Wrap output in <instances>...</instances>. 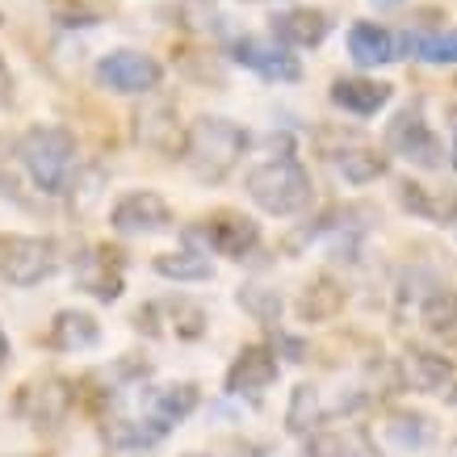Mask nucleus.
<instances>
[{"label":"nucleus","instance_id":"nucleus-19","mask_svg":"<svg viewBox=\"0 0 457 457\" xmlns=\"http://www.w3.org/2000/svg\"><path fill=\"white\" fill-rule=\"evenodd\" d=\"M101 340V323L88 311H59L51 319V332H46V348L55 353H84Z\"/></svg>","mask_w":457,"mask_h":457},{"label":"nucleus","instance_id":"nucleus-10","mask_svg":"<svg viewBox=\"0 0 457 457\" xmlns=\"http://www.w3.org/2000/svg\"><path fill=\"white\" fill-rule=\"evenodd\" d=\"M110 227L118 236H155L172 227V206L155 189H130L113 202Z\"/></svg>","mask_w":457,"mask_h":457},{"label":"nucleus","instance_id":"nucleus-12","mask_svg":"<svg viewBox=\"0 0 457 457\" xmlns=\"http://www.w3.org/2000/svg\"><path fill=\"white\" fill-rule=\"evenodd\" d=\"M399 382L420 395H449L457 386V365L432 348H407L399 361Z\"/></svg>","mask_w":457,"mask_h":457},{"label":"nucleus","instance_id":"nucleus-23","mask_svg":"<svg viewBox=\"0 0 457 457\" xmlns=\"http://www.w3.org/2000/svg\"><path fill=\"white\" fill-rule=\"evenodd\" d=\"M197 403H202V390L194 382H168V386H152L147 395V411L155 420H164L168 428H177L185 416H194Z\"/></svg>","mask_w":457,"mask_h":457},{"label":"nucleus","instance_id":"nucleus-32","mask_svg":"<svg viewBox=\"0 0 457 457\" xmlns=\"http://www.w3.org/2000/svg\"><path fill=\"white\" fill-rule=\"evenodd\" d=\"M278 348H286V353H281L286 361H306V345L294 340V336H278Z\"/></svg>","mask_w":457,"mask_h":457},{"label":"nucleus","instance_id":"nucleus-38","mask_svg":"<svg viewBox=\"0 0 457 457\" xmlns=\"http://www.w3.org/2000/svg\"><path fill=\"white\" fill-rule=\"evenodd\" d=\"M68 4H101V0H68Z\"/></svg>","mask_w":457,"mask_h":457},{"label":"nucleus","instance_id":"nucleus-20","mask_svg":"<svg viewBox=\"0 0 457 457\" xmlns=\"http://www.w3.org/2000/svg\"><path fill=\"white\" fill-rule=\"evenodd\" d=\"M168 424L164 420H155L152 411L147 416H126V420H110L105 424V441L113 445V449H122V453H143V449H152V445H160L168 436Z\"/></svg>","mask_w":457,"mask_h":457},{"label":"nucleus","instance_id":"nucleus-14","mask_svg":"<svg viewBox=\"0 0 457 457\" xmlns=\"http://www.w3.org/2000/svg\"><path fill=\"white\" fill-rule=\"evenodd\" d=\"M278 374H281L278 353L269 345H248V348H239V357L227 370V390L244 395V399H256V395H264V390L278 382Z\"/></svg>","mask_w":457,"mask_h":457},{"label":"nucleus","instance_id":"nucleus-5","mask_svg":"<svg viewBox=\"0 0 457 457\" xmlns=\"http://www.w3.org/2000/svg\"><path fill=\"white\" fill-rule=\"evenodd\" d=\"M76 390L80 386H71L68 378H59V374H42L34 378V382H26V386L17 390V416L26 420L29 428H38V432H55L63 420L71 416V403H76Z\"/></svg>","mask_w":457,"mask_h":457},{"label":"nucleus","instance_id":"nucleus-24","mask_svg":"<svg viewBox=\"0 0 457 457\" xmlns=\"http://www.w3.org/2000/svg\"><path fill=\"white\" fill-rule=\"evenodd\" d=\"M152 269L160 273V278H168V281H180V286H189V281H210V278H214V264H210L197 248L160 252V256L152 261Z\"/></svg>","mask_w":457,"mask_h":457},{"label":"nucleus","instance_id":"nucleus-31","mask_svg":"<svg viewBox=\"0 0 457 457\" xmlns=\"http://www.w3.org/2000/svg\"><path fill=\"white\" fill-rule=\"evenodd\" d=\"M13 71H9V63H4V55H0V110H9L13 105Z\"/></svg>","mask_w":457,"mask_h":457},{"label":"nucleus","instance_id":"nucleus-2","mask_svg":"<svg viewBox=\"0 0 457 457\" xmlns=\"http://www.w3.org/2000/svg\"><path fill=\"white\" fill-rule=\"evenodd\" d=\"M17 160L38 194H63L76 177V139L68 126H29L17 139Z\"/></svg>","mask_w":457,"mask_h":457},{"label":"nucleus","instance_id":"nucleus-13","mask_svg":"<svg viewBox=\"0 0 457 457\" xmlns=\"http://www.w3.org/2000/svg\"><path fill=\"white\" fill-rule=\"evenodd\" d=\"M135 139L160 155H185L189 126H180L172 105L155 101V105H139V110H135Z\"/></svg>","mask_w":457,"mask_h":457},{"label":"nucleus","instance_id":"nucleus-6","mask_svg":"<svg viewBox=\"0 0 457 457\" xmlns=\"http://www.w3.org/2000/svg\"><path fill=\"white\" fill-rule=\"evenodd\" d=\"M386 147L416 168H441L445 164V143L436 139V130L428 126V118H424L420 105H407V110H399L390 118Z\"/></svg>","mask_w":457,"mask_h":457},{"label":"nucleus","instance_id":"nucleus-37","mask_svg":"<svg viewBox=\"0 0 457 457\" xmlns=\"http://www.w3.org/2000/svg\"><path fill=\"white\" fill-rule=\"evenodd\" d=\"M445 457H457V441H453V445H449V449H445Z\"/></svg>","mask_w":457,"mask_h":457},{"label":"nucleus","instance_id":"nucleus-3","mask_svg":"<svg viewBox=\"0 0 457 457\" xmlns=\"http://www.w3.org/2000/svg\"><path fill=\"white\" fill-rule=\"evenodd\" d=\"M244 189L264 214H273V219H294V214H303L311 206V177H306V168L294 160L290 152L278 155V160H264L248 172L244 180Z\"/></svg>","mask_w":457,"mask_h":457},{"label":"nucleus","instance_id":"nucleus-11","mask_svg":"<svg viewBox=\"0 0 457 457\" xmlns=\"http://www.w3.org/2000/svg\"><path fill=\"white\" fill-rule=\"evenodd\" d=\"M126 256L122 248H113V244H101V248H88L76 261V286L84 294H93L97 303H118L126 290Z\"/></svg>","mask_w":457,"mask_h":457},{"label":"nucleus","instance_id":"nucleus-30","mask_svg":"<svg viewBox=\"0 0 457 457\" xmlns=\"http://www.w3.org/2000/svg\"><path fill=\"white\" fill-rule=\"evenodd\" d=\"M236 303L244 306L256 323H278L281 319V294L273 290V286H256V281H252V286H244V290L236 294Z\"/></svg>","mask_w":457,"mask_h":457},{"label":"nucleus","instance_id":"nucleus-15","mask_svg":"<svg viewBox=\"0 0 457 457\" xmlns=\"http://www.w3.org/2000/svg\"><path fill=\"white\" fill-rule=\"evenodd\" d=\"M269 29L290 51H315L319 42L332 34V17L323 13V9H286V13H273Z\"/></svg>","mask_w":457,"mask_h":457},{"label":"nucleus","instance_id":"nucleus-34","mask_svg":"<svg viewBox=\"0 0 457 457\" xmlns=\"http://www.w3.org/2000/svg\"><path fill=\"white\" fill-rule=\"evenodd\" d=\"M332 449H336L332 441H319V445H315V453H311V457H340V453H332Z\"/></svg>","mask_w":457,"mask_h":457},{"label":"nucleus","instance_id":"nucleus-26","mask_svg":"<svg viewBox=\"0 0 457 457\" xmlns=\"http://www.w3.org/2000/svg\"><path fill=\"white\" fill-rule=\"evenodd\" d=\"M420 323H424L432 336L457 345V294L453 290H432L428 298L420 303Z\"/></svg>","mask_w":457,"mask_h":457},{"label":"nucleus","instance_id":"nucleus-4","mask_svg":"<svg viewBox=\"0 0 457 457\" xmlns=\"http://www.w3.org/2000/svg\"><path fill=\"white\" fill-rule=\"evenodd\" d=\"M59 273V244L46 236H0V278L9 286H38Z\"/></svg>","mask_w":457,"mask_h":457},{"label":"nucleus","instance_id":"nucleus-33","mask_svg":"<svg viewBox=\"0 0 457 457\" xmlns=\"http://www.w3.org/2000/svg\"><path fill=\"white\" fill-rule=\"evenodd\" d=\"M449 126H453V143H449V164L457 168V105L449 110Z\"/></svg>","mask_w":457,"mask_h":457},{"label":"nucleus","instance_id":"nucleus-36","mask_svg":"<svg viewBox=\"0 0 457 457\" xmlns=\"http://www.w3.org/2000/svg\"><path fill=\"white\" fill-rule=\"evenodd\" d=\"M370 4H378V9H399L403 0H370Z\"/></svg>","mask_w":457,"mask_h":457},{"label":"nucleus","instance_id":"nucleus-17","mask_svg":"<svg viewBox=\"0 0 457 457\" xmlns=\"http://www.w3.org/2000/svg\"><path fill=\"white\" fill-rule=\"evenodd\" d=\"M348 55H353L357 68H382V63L403 55L399 34H390L378 21H353L348 26Z\"/></svg>","mask_w":457,"mask_h":457},{"label":"nucleus","instance_id":"nucleus-39","mask_svg":"<svg viewBox=\"0 0 457 457\" xmlns=\"http://www.w3.org/2000/svg\"><path fill=\"white\" fill-rule=\"evenodd\" d=\"M449 403H453V407H457V386H453V390H449Z\"/></svg>","mask_w":457,"mask_h":457},{"label":"nucleus","instance_id":"nucleus-1","mask_svg":"<svg viewBox=\"0 0 457 457\" xmlns=\"http://www.w3.org/2000/svg\"><path fill=\"white\" fill-rule=\"evenodd\" d=\"M248 152V130L231 118H219V113H202L194 126H189V143H185V164L202 185H219L231 168L244 160Z\"/></svg>","mask_w":457,"mask_h":457},{"label":"nucleus","instance_id":"nucleus-8","mask_svg":"<svg viewBox=\"0 0 457 457\" xmlns=\"http://www.w3.org/2000/svg\"><path fill=\"white\" fill-rule=\"evenodd\" d=\"M164 80V68L160 59H152L147 51H110V55L97 63V84L110 88V93H122V97H143V93H155Z\"/></svg>","mask_w":457,"mask_h":457},{"label":"nucleus","instance_id":"nucleus-28","mask_svg":"<svg viewBox=\"0 0 457 457\" xmlns=\"http://www.w3.org/2000/svg\"><path fill=\"white\" fill-rule=\"evenodd\" d=\"M399 202L407 214H416V219H428V222H449V202L436 194H428L420 180H399Z\"/></svg>","mask_w":457,"mask_h":457},{"label":"nucleus","instance_id":"nucleus-21","mask_svg":"<svg viewBox=\"0 0 457 457\" xmlns=\"http://www.w3.org/2000/svg\"><path fill=\"white\" fill-rule=\"evenodd\" d=\"M432 436H436V424L420 411H395V416L382 420V445L395 449V453H416V449H428Z\"/></svg>","mask_w":457,"mask_h":457},{"label":"nucleus","instance_id":"nucleus-16","mask_svg":"<svg viewBox=\"0 0 457 457\" xmlns=\"http://www.w3.org/2000/svg\"><path fill=\"white\" fill-rule=\"evenodd\" d=\"M390 97H395V84L374 80V76H340V80H332V105L353 113V118H374Z\"/></svg>","mask_w":457,"mask_h":457},{"label":"nucleus","instance_id":"nucleus-22","mask_svg":"<svg viewBox=\"0 0 457 457\" xmlns=\"http://www.w3.org/2000/svg\"><path fill=\"white\" fill-rule=\"evenodd\" d=\"M348 303V290L336 278H315L298 294V319L303 323H332Z\"/></svg>","mask_w":457,"mask_h":457},{"label":"nucleus","instance_id":"nucleus-27","mask_svg":"<svg viewBox=\"0 0 457 457\" xmlns=\"http://www.w3.org/2000/svg\"><path fill=\"white\" fill-rule=\"evenodd\" d=\"M160 311H164V332L180 336V340H197L206 332V311L189 298H160Z\"/></svg>","mask_w":457,"mask_h":457},{"label":"nucleus","instance_id":"nucleus-40","mask_svg":"<svg viewBox=\"0 0 457 457\" xmlns=\"http://www.w3.org/2000/svg\"><path fill=\"white\" fill-rule=\"evenodd\" d=\"M185 457H202V453H185Z\"/></svg>","mask_w":457,"mask_h":457},{"label":"nucleus","instance_id":"nucleus-41","mask_svg":"<svg viewBox=\"0 0 457 457\" xmlns=\"http://www.w3.org/2000/svg\"><path fill=\"white\" fill-rule=\"evenodd\" d=\"M0 21H4V17H0Z\"/></svg>","mask_w":457,"mask_h":457},{"label":"nucleus","instance_id":"nucleus-18","mask_svg":"<svg viewBox=\"0 0 457 457\" xmlns=\"http://www.w3.org/2000/svg\"><path fill=\"white\" fill-rule=\"evenodd\" d=\"M332 164L348 185H374V180H382L390 172V155L382 147H370V143H345L332 155Z\"/></svg>","mask_w":457,"mask_h":457},{"label":"nucleus","instance_id":"nucleus-9","mask_svg":"<svg viewBox=\"0 0 457 457\" xmlns=\"http://www.w3.org/2000/svg\"><path fill=\"white\" fill-rule=\"evenodd\" d=\"M231 59H236L239 68L256 71V76L269 84H298L303 80L298 55L278 38H252V34H244V38L231 42Z\"/></svg>","mask_w":457,"mask_h":457},{"label":"nucleus","instance_id":"nucleus-35","mask_svg":"<svg viewBox=\"0 0 457 457\" xmlns=\"http://www.w3.org/2000/svg\"><path fill=\"white\" fill-rule=\"evenodd\" d=\"M9 361V336H4V328H0V365Z\"/></svg>","mask_w":457,"mask_h":457},{"label":"nucleus","instance_id":"nucleus-25","mask_svg":"<svg viewBox=\"0 0 457 457\" xmlns=\"http://www.w3.org/2000/svg\"><path fill=\"white\" fill-rule=\"evenodd\" d=\"M403 55H416L420 63H457V29H436V34H403Z\"/></svg>","mask_w":457,"mask_h":457},{"label":"nucleus","instance_id":"nucleus-29","mask_svg":"<svg viewBox=\"0 0 457 457\" xmlns=\"http://www.w3.org/2000/svg\"><path fill=\"white\" fill-rule=\"evenodd\" d=\"M319 420H323V407H319V390L315 386H294L290 395V411H286V428L294 432V436H306V432L315 428Z\"/></svg>","mask_w":457,"mask_h":457},{"label":"nucleus","instance_id":"nucleus-7","mask_svg":"<svg viewBox=\"0 0 457 457\" xmlns=\"http://www.w3.org/2000/svg\"><path fill=\"white\" fill-rule=\"evenodd\" d=\"M185 236L194 239V244H202V248L227 256V261H244L261 244V227H256V219L239 214V210H219V214L194 222Z\"/></svg>","mask_w":457,"mask_h":457}]
</instances>
